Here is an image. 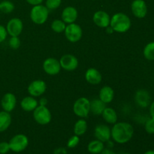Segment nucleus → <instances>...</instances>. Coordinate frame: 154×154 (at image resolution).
Instances as JSON below:
<instances>
[{"mask_svg": "<svg viewBox=\"0 0 154 154\" xmlns=\"http://www.w3.org/2000/svg\"><path fill=\"white\" fill-rule=\"evenodd\" d=\"M85 79L91 85H98L102 81V75L98 69L90 68L85 72Z\"/></svg>", "mask_w": 154, "mask_h": 154, "instance_id": "nucleus-17", "label": "nucleus"}, {"mask_svg": "<svg viewBox=\"0 0 154 154\" xmlns=\"http://www.w3.org/2000/svg\"><path fill=\"white\" fill-rule=\"evenodd\" d=\"M38 106V102L35 97L28 96L20 101V108L26 112H32Z\"/></svg>", "mask_w": 154, "mask_h": 154, "instance_id": "nucleus-20", "label": "nucleus"}, {"mask_svg": "<svg viewBox=\"0 0 154 154\" xmlns=\"http://www.w3.org/2000/svg\"><path fill=\"white\" fill-rule=\"evenodd\" d=\"M8 45L11 49H18L21 45V42L19 36H11L8 41Z\"/></svg>", "mask_w": 154, "mask_h": 154, "instance_id": "nucleus-29", "label": "nucleus"}, {"mask_svg": "<svg viewBox=\"0 0 154 154\" xmlns=\"http://www.w3.org/2000/svg\"><path fill=\"white\" fill-rule=\"evenodd\" d=\"M66 27V24L65 23L64 21L62 20H54L51 24V28L54 32L56 33H62L64 32L65 29Z\"/></svg>", "mask_w": 154, "mask_h": 154, "instance_id": "nucleus-27", "label": "nucleus"}, {"mask_svg": "<svg viewBox=\"0 0 154 154\" xmlns=\"http://www.w3.org/2000/svg\"><path fill=\"white\" fill-rule=\"evenodd\" d=\"M65 36L71 43H76L79 42L83 36V29L81 26L76 23L67 24L65 29Z\"/></svg>", "mask_w": 154, "mask_h": 154, "instance_id": "nucleus-7", "label": "nucleus"}, {"mask_svg": "<svg viewBox=\"0 0 154 154\" xmlns=\"http://www.w3.org/2000/svg\"><path fill=\"white\" fill-rule=\"evenodd\" d=\"M93 21L95 25L97 26L98 27L105 29L110 26L111 17L105 11L99 10L93 14Z\"/></svg>", "mask_w": 154, "mask_h": 154, "instance_id": "nucleus-13", "label": "nucleus"}, {"mask_svg": "<svg viewBox=\"0 0 154 154\" xmlns=\"http://www.w3.org/2000/svg\"><path fill=\"white\" fill-rule=\"evenodd\" d=\"M135 101L141 108H147L150 105V93L145 90H138L135 93Z\"/></svg>", "mask_w": 154, "mask_h": 154, "instance_id": "nucleus-18", "label": "nucleus"}, {"mask_svg": "<svg viewBox=\"0 0 154 154\" xmlns=\"http://www.w3.org/2000/svg\"><path fill=\"white\" fill-rule=\"evenodd\" d=\"M106 108V104L99 99H94L90 101V113L96 116L102 115V112Z\"/></svg>", "mask_w": 154, "mask_h": 154, "instance_id": "nucleus-22", "label": "nucleus"}, {"mask_svg": "<svg viewBox=\"0 0 154 154\" xmlns=\"http://www.w3.org/2000/svg\"><path fill=\"white\" fill-rule=\"evenodd\" d=\"M10 150L15 153H20L29 145V138L24 134H17L8 141Z\"/></svg>", "mask_w": 154, "mask_h": 154, "instance_id": "nucleus-6", "label": "nucleus"}, {"mask_svg": "<svg viewBox=\"0 0 154 154\" xmlns=\"http://www.w3.org/2000/svg\"><path fill=\"white\" fill-rule=\"evenodd\" d=\"M62 3V0H46L45 6L48 10L54 11L58 8Z\"/></svg>", "mask_w": 154, "mask_h": 154, "instance_id": "nucleus-30", "label": "nucleus"}, {"mask_svg": "<svg viewBox=\"0 0 154 154\" xmlns=\"http://www.w3.org/2000/svg\"><path fill=\"white\" fill-rule=\"evenodd\" d=\"M61 17L62 20L64 21L66 25L75 23L78 17V10L75 7L68 6V7L65 8L62 11Z\"/></svg>", "mask_w": 154, "mask_h": 154, "instance_id": "nucleus-16", "label": "nucleus"}, {"mask_svg": "<svg viewBox=\"0 0 154 154\" xmlns=\"http://www.w3.org/2000/svg\"><path fill=\"white\" fill-rule=\"evenodd\" d=\"M60 63L62 69H64L65 71L73 72L78 69L79 62L75 56L67 54L62 56L61 58L60 59Z\"/></svg>", "mask_w": 154, "mask_h": 154, "instance_id": "nucleus-8", "label": "nucleus"}, {"mask_svg": "<svg viewBox=\"0 0 154 154\" xmlns=\"http://www.w3.org/2000/svg\"><path fill=\"white\" fill-rule=\"evenodd\" d=\"M93 1H96V0H93Z\"/></svg>", "mask_w": 154, "mask_h": 154, "instance_id": "nucleus-42", "label": "nucleus"}, {"mask_svg": "<svg viewBox=\"0 0 154 154\" xmlns=\"http://www.w3.org/2000/svg\"><path fill=\"white\" fill-rule=\"evenodd\" d=\"M149 111H150V117L154 118V101H153V102H152L151 103H150Z\"/></svg>", "mask_w": 154, "mask_h": 154, "instance_id": "nucleus-36", "label": "nucleus"}, {"mask_svg": "<svg viewBox=\"0 0 154 154\" xmlns=\"http://www.w3.org/2000/svg\"><path fill=\"white\" fill-rule=\"evenodd\" d=\"M42 67H43V70L45 71V73L49 75H52V76L58 75L62 69L60 60L54 57L47 58L44 61Z\"/></svg>", "mask_w": 154, "mask_h": 154, "instance_id": "nucleus-9", "label": "nucleus"}, {"mask_svg": "<svg viewBox=\"0 0 154 154\" xmlns=\"http://www.w3.org/2000/svg\"><path fill=\"white\" fill-rule=\"evenodd\" d=\"M27 2L31 5L35 6L38 5H41L44 2V0H26Z\"/></svg>", "mask_w": 154, "mask_h": 154, "instance_id": "nucleus-35", "label": "nucleus"}, {"mask_svg": "<svg viewBox=\"0 0 154 154\" xmlns=\"http://www.w3.org/2000/svg\"><path fill=\"white\" fill-rule=\"evenodd\" d=\"M0 154H2V153H0Z\"/></svg>", "mask_w": 154, "mask_h": 154, "instance_id": "nucleus-44", "label": "nucleus"}, {"mask_svg": "<svg viewBox=\"0 0 154 154\" xmlns=\"http://www.w3.org/2000/svg\"><path fill=\"white\" fill-rule=\"evenodd\" d=\"M33 119L39 125L45 126L51 123L52 114L47 106L39 105L32 111Z\"/></svg>", "mask_w": 154, "mask_h": 154, "instance_id": "nucleus-4", "label": "nucleus"}, {"mask_svg": "<svg viewBox=\"0 0 154 154\" xmlns=\"http://www.w3.org/2000/svg\"><path fill=\"white\" fill-rule=\"evenodd\" d=\"M99 99L106 105L111 103L114 99V90L110 86H104L99 90Z\"/></svg>", "mask_w": 154, "mask_h": 154, "instance_id": "nucleus-19", "label": "nucleus"}, {"mask_svg": "<svg viewBox=\"0 0 154 154\" xmlns=\"http://www.w3.org/2000/svg\"><path fill=\"white\" fill-rule=\"evenodd\" d=\"M47 90V84L43 80H35L29 84L27 87L29 96L33 97H39L42 96Z\"/></svg>", "mask_w": 154, "mask_h": 154, "instance_id": "nucleus-10", "label": "nucleus"}, {"mask_svg": "<svg viewBox=\"0 0 154 154\" xmlns=\"http://www.w3.org/2000/svg\"><path fill=\"white\" fill-rule=\"evenodd\" d=\"M88 125L84 118H81L75 122L74 125V134L78 136H82L87 132Z\"/></svg>", "mask_w": 154, "mask_h": 154, "instance_id": "nucleus-24", "label": "nucleus"}, {"mask_svg": "<svg viewBox=\"0 0 154 154\" xmlns=\"http://www.w3.org/2000/svg\"><path fill=\"white\" fill-rule=\"evenodd\" d=\"M80 143V137L76 135H72L71 138H69V139L68 140L67 142V147L69 148H75Z\"/></svg>", "mask_w": 154, "mask_h": 154, "instance_id": "nucleus-32", "label": "nucleus"}, {"mask_svg": "<svg viewBox=\"0 0 154 154\" xmlns=\"http://www.w3.org/2000/svg\"><path fill=\"white\" fill-rule=\"evenodd\" d=\"M131 11L134 16L143 19L147 14V6L144 0H134L131 4Z\"/></svg>", "mask_w": 154, "mask_h": 154, "instance_id": "nucleus-12", "label": "nucleus"}, {"mask_svg": "<svg viewBox=\"0 0 154 154\" xmlns=\"http://www.w3.org/2000/svg\"><path fill=\"white\" fill-rule=\"evenodd\" d=\"M110 26L115 32L125 33L131 29L132 21L127 14L119 12L114 14L112 17H111Z\"/></svg>", "mask_w": 154, "mask_h": 154, "instance_id": "nucleus-2", "label": "nucleus"}, {"mask_svg": "<svg viewBox=\"0 0 154 154\" xmlns=\"http://www.w3.org/2000/svg\"><path fill=\"white\" fill-rule=\"evenodd\" d=\"M94 135L96 139L103 143L108 142L111 138V129L105 124H98L94 129Z\"/></svg>", "mask_w": 154, "mask_h": 154, "instance_id": "nucleus-14", "label": "nucleus"}, {"mask_svg": "<svg viewBox=\"0 0 154 154\" xmlns=\"http://www.w3.org/2000/svg\"><path fill=\"white\" fill-rule=\"evenodd\" d=\"M8 32L6 28L2 25H0V44L2 43L7 38Z\"/></svg>", "mask_w": 154, "mask_h": 154, "instance_id": "nucleus-34", "label": "nucleus"}, {"mask_svg": "<svg viewBox=\"0 0 154 154\" xmlns=\"http://www.w3.org/2000/svg\"><path fill=\"white\" fill-rule=\"evenodd\" d=\"M122 154H131V153H122Z\"/></svg>", "mask_w": 154, "mask_h": 154, "instance_id": "nucleus-41", "label": "nucleus"}, {"mask_svg": "<svg viewBox=\"0 0 154 154\" xmlns=\"http://www.w3.org/2000/svg\"><path fill=\"white\" fill-rule=\"evenodd\" d=\"M102 117L107 123L112 125L117 123V119H118L117 111L114 108H110V107H106L105 108L102 114Z\"/></svg>", "mask_w": 154, "mask_h": 154, "instance_id": "nucleus-21", "label": "nucleus"}, {"mask_svg": "<svg viewBox=\"0 0 154 154\" xmlns=\"http://www.w3.org/2000/svg\"><path fill=\"white\" fill-rule=\"evenodd\" d=\"M144 129L148 134L153 135L154 134V118L150 117L147 119L144 124Z\"/></svg>", "mask_w": 154, "mask_h": 154, "instance_id": "nucleus-31", "label": "nucleus"}, {"mask_svg": "<svg viewBox=\"0 0 154 154\" xmlns=\"http://www.w3.org/2000/svg\"><path fill=\"white\" fill-rule=\"evenodd\" d=\"M90 154H92V153H90Z\"/></svg>", "mask_w": 154, "mask_h": 154, "instance_id": "nucleus-43", "label": "nucleus"}, {"mask_svg": "<svg viewBox=\"0 0 154 154\" xmlns=\"http://www.w3.org/2000/svg\"><path fill=\"white\" fill-rule=\"evenodd\" d=\"M30 19L36 25H43L47 22L49 17V10L43 5L33 6L30 11Z\"/></svg>", "mask_w": 154, "mask_h": 154, "instance_id": "nucleus-3", "label": "nucleus"}, {"mask_svg": "<svg viewBox=\"0 0 154 154\" xmlns=\"http://www.w3.org/2000/svg\"><path fill=\"white\" fill-rule=\"evenodd\" d=\"M105 32H106L108 34L111 35V34H112L113 32H114V30H113V29L111 28V27L109 26H108V27H106V28H105Z\"/></svg>", "mask_w": 154, "mask_h": 154, "instance_id": "nucleus-39", "label": "nucleus"}, {"mask_svg": "<svg viewBox=\"0 0 154 154\" xmlns=\"http://www.w3.org/2000/svg\"><path fill=\"white\" fill-rule=\"evenodd\" d=\"M47 104H48V99L46 98H41V99L38 102L39 105H43V106H47Z\"/></svg>", "mask_w": 154, "mask_h": 154, "instance_id": "nucleus-37", "label": "nucleus"}, {"mask_svg": "<svg viewBox=\"0 0 154 154\" xmlns=\"http://www.w3.org/2000/svg\"><path fill=\"white\" fill-rule=\"evenodd\" d=\"M5 28L10 36H19L23 29V23L20 18L14 17L9 20Z\"/></svg>", "mask_w": 154, "mask_h": 154, "instance_id": "nucleus-11", "label": "nucleus"}, {"mask_svg": "<svg viewBox=\"0 0 154 154\" xmlns=\"http://www.w3.org/2000/svg\"><path fill=\"white\" fill-rule=\"evenodd\" d=\"M144 154H154V150H150L146 151Z\"/></svg>", "mask_w": 154, "mask_h": 154, "instance_id": "nucleus-40", "label": "nucleus"}, {"mask_svg": "<svg viewBox=\"0 0 154 154\" xmlns=\"http://www.w3.org/2000/svg\"><path fill=\"white\" fill-rule=\"evenodd\" d=\"M11 121L12 119L10 113L5 111H0V133L5 132L10 127Z\"/></svg>", "mask_w": 154, "mask_h": 154, "instance_id": "nucleus-23", "label": "nucleus"}, {"mask_svg": "<svg viewBox=\"0 0 154 154\" xmlns=\"http://www.w3.org/2000/svg\"><path fill=\"white\" fill-rule=\"evenodd\" d=\"M10 146L7 141H2L0 142V153L7 154L10 151Z\"/></svg>", "mask_w": 154, "mask_h": 154, "instance_id": "nucleus-33", "label": "nucleus"}, {"mask_svg": "<svg viewBox=\"0 0 154 154\" xmlns=\"http://www.w3.org/2000/svg\"><path fill=\"white\" fill-rule=\"evenodd\" d=\"M17 105V97L14 93H7L1 99V106L3 111L11 113L14 110Z\"/></svg>", "mask_w": 154, "mask_h": 154, "instance_id": "nucleus-15", "label": "nucleus"}, {"mask_svg": "<svg viewBox=\"0 0 154 154\" xmlns=\"http://www.w3.org/2000/svg\"><path fill=\"white\" fill-rule=\"evenodd\" d=\"M104 149V143L97 139L91 141L87 145V150L92 154H100Z\"/></svg>", "mask_w": 154, "mask_h": 154, "instance_id": "nucleus-25", "label": "nucleus"}, {"mask_svg": "<svg viewBox=\"0 0 154 154\" xmlns=\"http://www.w3.org/2000/svg\"><path fill=\"white\" fill-rule=\"evenodd\" d=\"M73 112L80 118H86L90 113V101L86 97L77 99L73 105Z\"/></svg>", "mask_w": 154, "mask_h": 154, "instance_id": "nucleus-5", "label": "nucleus"}, {"mask_svg": "<svg viewBox=\"0 0 154 154\" xmlns=\"http://www.w3.org/2000/svg\"><path fill=\"white\" fill-rule=\"evenodd\" d=\"M111 138L120 144H126L132 138L134 128L127 122H117L111 129Z\"/></svg>", "mask_w": 154, "mask_h": 154, "instance_id": "nucleus-1", "label": "nucleus"}, {"mask_svg": "<svg viewBox=\"0 0 154 154\" xmlns=\"http://www.w3.org/2000/svg\"><path fill=\"white\" fill-rule=\"evenodd\" d=\"M15 8L14 4L9 0H4L0 2V12L4 14H10Z\"/></svg>", "mask_w": 154, "mask_h": 154, "instance_id": "nucleus-28", "label": "nucleus"}, {"mask_svg": "<svg viewBox=\"0 0 154 154\" xmlns=\"http://www.w3.org/2000/svg\"><path fill=\"white\" fill-rule=\"evenodd\" d=\"M144 58L149 61H154V42L147 44L143 50Z\"/></svg>", "mask_w": 154, "mask_h": 154, "instance_id": "nucleus-26", "label": "nucleus"}, {"mask_svg": "<svg viewBox=\"0 0 154 154\" xmlns=\"http://www.w3.org/2000/svg\"><path fill=\"white\" fill-rule=\"evenodd\" d=\"M100 154H116V153L111 149H104Z\"/></svg>", "mask_w": 154, "mask_h": 154, "instance_id": "nucleus-38", "label": "nucleus"}]
</instances>
